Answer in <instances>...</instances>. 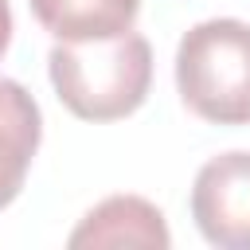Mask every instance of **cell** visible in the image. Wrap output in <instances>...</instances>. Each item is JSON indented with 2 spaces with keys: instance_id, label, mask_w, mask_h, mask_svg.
I'll list each match as a JSON object with an SVG mask.
<instances>
[{
  "instance_id": "cell-1",
  "label": "cell",
  "mask_w": 250,
  "mask_h": 250,
  "mask_svg": "<svg viewBox=\"0 0 250 250\" xmlns=\"http://www.w3.org/2000/svg\"><path fill=\"white\" fill-rule=\"evenodd\" d=\"M59 102L82 121H117L141 109L152 86V47L141 31L55 43L47 55Z\"/></svg>"
},
{
  "instance_id": "cell-2",
  "label": "cell",
  "mask_w": 250,
  "mask_h": 250,
  "mask_svg": "<svg viewBox=\"0 0 250 250\" xmlns=\"http://www.w3.org/2000/svg\"><path fill=\"white\" fill-rule=\"evenodd\" d=\"M184 105L215 125H250V23L203 20L176 47Z\"/></svg>"
},
{
  "instance_id": "cell-3",
  "label": "cell",
  "mask_w": 250,
  "mask_h": 250,
  "mask_svg": "<svg viewBox=\"0 0 250 250\" xmlns=\"http://www.w3.org/2000/svg\"><path fill=\"white\" fill-rule=\"evenodd\" d=\"M191 219L219 250H250V152L211 156L191 184Z\"/></svg>"
},
{
  "instance_id": "cell-4",
  "label": "cell",
  "mask_w": 250,
  "mask_h": 250,
  "mask_svg": "<svg viewBox=\"0 0 250 250\" xmlns=\"http://www.w3.org/2000/svg\"><path fill=\"white\" fill-rule=\"evenodd\" d=\"M74 250L82 246H156L164 250L172 242L168 223L156 203L141 195H109L98 207L82 215V223L66 238Z\"/></svg>"
},
{
  "instance_id": "cell-5",
  "label": "cell",
  "mask_w": 250,
  "mask_h": 250,
  "mask_svg": "<svg viewBox=\"0 0 250 250\" xmlns=\"http://www.w3.org/2000/svg\"><path fill=\"white\" fill-rule=\"evenodd\" d=\"M39 137L43 117L35 98L16 78H0V211L20 195Z\"/></svg>"
},
{
  "instance_id": "cell-6",
  "label": "cell",
  "mask_w": 250,
  "mask_h": 250,
  "mask_svg": "<svg viewBox=\"0 0 250 250\" xmlns=\"http://www.w3.org/2000/svg\"><path fill=\"white\" fill-rule=\"evenodd\" d=\"M35 20L59 43L109 39L133 27L141 0H27Z\"/></svg>"
},
{
  "instance_id": "cell-7",
  "label": "cell",
  "mask_w": 250,
  "mask_h": 250,
  "mask_svg": "<svg viewBox=\"0 0 250 250\" xmlns=\"http://www.w3.org/2000/svg\"><path fill=\"white\" fill-rule=\"evenodd\" d=\"M8 43H12V8L8 0H0V55L8 51Z\"/></svg>"
}]
</instances>
